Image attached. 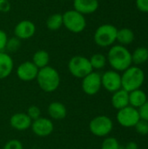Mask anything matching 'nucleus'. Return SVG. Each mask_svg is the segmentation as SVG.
Returning <instances> with one entry per match:
<instances>
[{
  "mask_svg": "<svg viewBox=\"0 0 148 149\" xmlns=\"http://www.w3.org/2000/svg\"><path fill=\"white\" fill-rule=\"evenodd\" d=\"M107 62L113 70L116 72H124L133 65L132 52L124 45H113L107 53Z\"/></svg>",
  "mask_w": 148,
  "mask_h": 149,
  "instance_id": "obj_1",
  "label": "nucleus"
},
{
  "mask_svg": "<svg viewBox=\"0 0 148 149\" xmlns=\"http://www.w3.org/2000/svg\"><path fill=\"white\" fill-rule=\"evenodd\" d=\"M36 80L42 91L53 93L60 85V75L54 67L47 65L38 70Z\"/></svg>",
  "mask_w": 148,
  "mask_h": 149,
  "instance_id": "obj_2",
  "label": "nucleus"
},
{
  "mask_svg": "<svg viewBox=\"0 0 148 149\" xmlns=\"http://www.w3.org/2000/svg\"><path fill=\"white\" fill-rule=\"evenodd\" d=\"M121 88L128 93L140 89L145 81V72L138 65H131L122 72Z\"/></svg>",
  "mask_w": 148,
  "mask_h": 149,
  "instance_id": "obj_3",
  "label": "nucleus"
},
{
  "mask_svg": "<svg viewBox=\"0 0 148 149\" xmlns=\"http://www.w3.org/2000/svg\"><path fill=\"white\" fill-rule=\"evenodd\" d=\"M118 29L111 24H104L99 25L93 35V40L98 46L109 47L112 46L117 38Z\"/></svg>",
  "mask_w": 148,
  "mask_h": 149,
  "instance_id": "obj_4",
  "label": "nucleus"
},
{
  "mask_svg": "<svg viewBox=\"0 0 148 149\" xmlns=\"http://www.w3.org/2000/svg\"><path fill=\"white\" fill-rule=\"evenodd\" d=\"M63 15V25L72 33H80L86 27V19L77 10H68Z\"/></svg>",
  "mask_w": 148,
  "mask_h": 149,
  "instance_id": "obj_5",
  "label": "nucleus"
},
{
  "mask_svg": "<svg viewBox=\"0 0 148 149\" xmlns=\"http://www.w3.org/2000/svg\"><path fill=\"white\" fill-rule=\"evenodd\" d=\"M68 70L73 77L81 79L93 71L89 58L81 55L71 58L68 62Z\"/></svg>",
  "mask_w": 148,
  "mask_h": 149,
  "instance_id": "obj_6",
  "label": "nucleus"
},
{
  "mask_svg": "<svg viewBox=\"0 0 148 149\" xmlns=\"http://www.w3.org/2000/svg\"><path fill=\"white\" fill-rule=\"evenodd\" d=\"M113 129V122L106 115H98L89 123V130L96 137H107Z\"/></svg>",
  "mask_w": 148,
  "mask_h": 149,
  "instance_id": "obj_7",
  "label": "nucleus"
},
{
  "mask_svg": "<svg viewBox=\"0 0 148 149\" xmlns=\"http://www.w3.org/2000/svg\"><path fill=\"white\" fill-rule=\"evenodd\" d=\"M116 120L121 127L129 128L134 127L140 120V117L137 108L127 106L120 110H118Z\"/></svg>",
  "mask_w": 148,
  "mask_h": 149,
  "instance_id": "obj_8",
  "label": "nucleus"
},
{
  "mask_svg": "<svg viewBox=\"0 0 148 149\" xmlns=\"http://www.w3.org/2000/svg\"><path fill=\"white\" fill-rule=\"evenodd\" d=\"M101 87V74L97 72L92 71L82 79L81 88L86 95H96L100 91Z\"/></svg>",
  "mask_w": 148,
  "mask_h": 149,
  "instance_id": "obj_9",
  "label": "nucleus"
},
{
  "mask_svg": "<svg viewBox=\"0 0 148 149\" xmlns=\"http://www.w3.org/2000/svg\"><path fill=\"white\" fill-rule=\"evenodd\" d=\"M101 84L103 88L113 93L121 89V74L114 70H108L101 74Z\"/></svg>",
  "mask_w": 148,
  "mask_h": 149,
  "instance_id": "obj_10",
  "label": "nucleus"
},
{
  "mask_svg": "<svg viewBox=\"0 0 148 149\" xmlns=\"http://www.w3.org/2000/svg\"><path fill=\"white\" fill-rule=\"evenodd\" d=\"M31 129L32 133L38 137H47L52 134L54 130V124L51 120L40 117L35 120H32Z\"/></svg>",
  "mask_w": 148,
  "mask_h": 149,
  "instance_id": "obj_11",
  "label": "nucleus"
},
{
  "mask_svg": "<svg viewBox=\"0 0 148 149\" xmlns=\"http://www.w3.org/2000/svg\"><path fill=\"white\" fill-rule=\"evenodd\" d=\"M38 68L31 61H24L21 63L16 70L17 78L24 82H30L36 79Z\"/></svg>",
  "mask_w": 148,
  "mask_h": 149,
  "instance_id": "obj_12",
  "label": "nucleus"
},
{
  "mask_svg": "<svg viewBox=\"0 0 148 149\" xmlns=\"http://www.w3.org/2000/svg\"><path fill=\"white\" fill-rule=\"evenodd\" d=\"M35 24L31 20H21L14 27V35L20 40H25L32 38L36 33Z\"/></svg>",
  "mask_w": 148,
  "mask_h": 149,
  "instance_id": "obj_13",
  "label": "nucleus"
},
{
  "mask_svg": "<svg viewBox=\"0 0 148 149\" xmlns=\"http://www.w3.org/2000/svg\"><path fill=\"white\" fill-rule=\"evenodd\" d=\"M32 120L26 113H16L10 118V127L17 131H25L31 126Z\"/></svg>",
  "mask_w": 148,
  "mask_h": 149,
  "instance_id": "obj_14",
  "label": "nucleus"
},
{
  "mask_svg": "<svg viewBox=\"0 0 148 149\" xmlns=\"http://www.w3.org/2000/svg\"><path fill=\"white\" fill-rule=\"evenodd\" d=\"M99 6V0H73V9L84 16L94 13Z\"/></svg>",
  "mask_w": 148,
  "mask_h": 149,
  "instance_id": "obj_15",
  "label": "nucleus"
},
{
  "mask_svg": "<svg viewBox=\"0 0 148 149\" xmlns=\"http://www.w3.org/2000/svg\"><path fill=\"white\" fill-rule=\"evenodd\" d=\"M14 68V62L10 55L5 52H0V79L9 77Z\"/></svg>",
  "mask_w": 148,
  "mask_h": 149,
  "instance_id": "obj_16",
  "label": "nucleus"
},
{
  "mask_svg": "<svg viewBox=\"0 0 148 149\" xmlns=\"http://www.w3.org/2000/svg\"><path fill=\"white\" fill-rule=\"evenodd\" d=\"M111 102L113 107L116 110H120L129 106V93L122 88L113 93Z\"/></svg>",
  "mask_w": 148,
  "mask_h": 149,
  "instance_id": "obj_17",
  "label": "nucleus"
},
{
  "mask_svg": "<svg viewBox=\"0 0 148 149\" xmlns=\"http://www.w3.org/2000/svg\"><path fill=\"white\" fill-rule=\"evenodd\" d=\"M47 113L51 119L55 120H61L66 117L67 109L63 103L59 101H53L48 106Z\"/></svg>",
  "mask_w": 148,
  "mask_h": 149,
  "instance_id": "obj_18",
  "label": "nucleus"
},
{
  "mask_svg": "<svg viewBox=\"0 0 148 149\" xmlns=\"http://www.w3.org/2000/svg\"><path fill=\"white\" fill-rule=\"evenodd\" d=\"M147 100V93L141 90L137 89L129 93V106L139 109Z\"/></svg>",
  "mask_w": 148,
  "mask_h": 149,
  "instance_id": "obj_19",
  "label": "nucleus"
},
{
  "mask_svg": "<svg viewBox=\"0 0 148 149\" xmlns=\"http://www.w3.org/2000/svg\"><path fill=\"white\" fill-rule=\"evenodd\" d=\"M134 38H135L134 32L131 29L122 28L118 30L116 41H118L120 45L126 46L132 44L134 40Z\"/></svg>",
  "mask_w": 148,
  "mask_h": 149,
  "instance_id": "obj_20",
  "label": "nucleus"
},
{
  "mask_svg": "<svg viewBox=\"0 0 148 149\" xmlns=\"http://www.w3.org/2000/svg\"><path fill=\"white\" fill-rule=\"evenodd\" d=\"M31 62L38 68H44L47 65H49L50 62V54L48 52L44 50H38L37 51L33 56H32V60Z\"/></svg>",
  "mask_w": 148,
  "mask_h": 149,
  "instance_id": "obj_21",
  "label": "nucleus"
},
{
  "mask_svg": "<svg viewBox=\"0 0 148 149\" xmlns=\"http://www.w3.org/2000/svg\"><path fill=\"white\" fill-rule=\"evenodd\" d=\"M148 60V48L147 47H138L132 53V61L135 65H140L145 64Z\"/></svg>",
  "mask_w": 148,
  "mask_h": 149,
  "instance_id": "obj_22",
  "label": "nucleus"
},
{
  "mask_svg": "<svg viewBox=\"0 0 148 149\" xmlns=\"http://www.w3.org/2000/svg\"><path fill=\"white\" fill-rule=\"evenodd\" d=\"M63 26V15L60 13H54L51 15L46 20V27L51 31H58Z\"/></svg>",
  "mask_w": 148,
  "mask_h": 149,
  "instance_id": "obj_23",
  "label": "nucleus"
},
{
  "mask_svg": "<svg viewBox=\"0 0 148 149\" xmlns=\"http://www.w3.org/2000/svg\"><path fill=\"white\" fill-rule=\"evenodd\" d=\"M89 60H90V63H91L93 70L103 69L107 63L106 57L102 53H95V54L92 55L91 58H89Z\"/></svg>",
  "mask_w": 148,
  "mask_h": 149,
  "instance_id": "obj_24",
  "label": "nucleus"
},
{
  "mask_svg": "<svg viewBox=\"0 0 148 149\" xmlns=\"http://www.w3.org/2000/svg\"><path fill=\"white\" fill-rule=\"evenodd\" d=\"M120 142L114 137H106L101 144V149H120Z\"/></svg>",
  "mask_w": 148,
  "mask_h": 149,
  "instance_id": "obj_25",
  "label": "nucleus"
},
{
  "mask_svg": "<svg viewBox=\"0 0 148 149\" xmlns=\"http://www.w3.org/2000/svg\"><path fill=\"white\" fill-rule=\"evenodd\" d=\"M21 41L22 40H20L19 38H17L15 36L10 38H8L5 50H7L9 52H17L20 48V46H21Z\"/></svg>",
  "mask_w": 148,
  "mask_h": 149,
  "instance_id": "obj_26",
  "label": "nucleus"
},
{
  "mask_svg": "<svg viewBox=\"0 0 148 149\" xmlns=\"http://www.w3.org/2000/svg\"><path fill=\"white\" fill-rule=\"evenodd\" d=\"M136 132L143 136H146L148 134V121L140 120L139 122L135 125L134 127Z\"/></svg>",
  "mask_w": 148,
  "mask_h": 149,
  "instance_id": "obj_27",
  "label": "nucleus"
},
{
  "mask_svg": "<svg viewBox=\"0 0 148 149\" xmlns=\"http://www.w3.org/2000/svg\"><path fill=\"white\" fill-rule=\"evenodd\" d=\"M27 115L30 117L31 120H35L41 117V110L37 106H31L26 112Z\"/></svg>",
  "mask_w": 148,
  "mask_h": 149,
  "instance_id": "obj_28",
  "label": "nucleus"
},
{
  "mask_svg": "<svg viewBox=\"0 0 148 149\" xmlns=\"http://www.w3.org/2000/svg\"><path fill=\"white\" fill-rule=\"evenodd\" d=\"M3 149H24V147L20 141L17 139H12L4 144Z\"/></svg>",
  "mask_w": 148,
  "mask_h": 149,
  "instance_id": "obj_29",
  "label": "nucleus"
},
{
  "mask_svg": "<svg viewBox=\"0 0 148 149\" xmlns=\"http://www.w3.org/2000/svg\"><path fill=\"white\" fill-rule=\"evenodd\" d=\"M138 111H139V113H140V120L148 121V100L144 105H142L138 109Z\"/></svg>",
  "mask_w": 148,
  "mask_h": 149,
  "instance_id": "obj_30",
  "label": "nucleus"
},
{
  "mask_svg": "<svg viewBox=\"0 0 148 149\" xmlns=\"http://www.w3.org/2000/svg\"><path fill=\"white\" fill-rule=\"evenodd\" d=\"M8 36L3 30L0 29V52H4L8 41Z\"/></svg>",
  "mask_w": 148,
  "mask_h": 149,
  "instance_id": "obj_31",
  "label": "nucleus"
},
{
  "mask_svg": "<svg viewBox=\"0 0 148 149\" xmlns=\"http://www.w3.org/2000/svg\"><path fill=\"white\" fill-rule=\"evenodd\" d=\"M136 6L139 10L148 13V0H136Z\"/></svg>",
  "mask_w": 148,
  "mask_h": 149,
  "instance_id": "obj_32",
  "label": "nucleus"
},
{
  "mask_svg": "<svg viewBox=\"0 0 148 149\" xmlns=\"http://www.w3.org/2000/svg\"><path fill=\"white\" fill-rule=\"evenodd\" d=\"M10 10V3L9 0H0V12L7 13Z\"/></svg>",
  "mask_w": 148,
  "mask_h": 149,
  "instance_id": "obj_33",
  "label": "nucleus"
},
{
  "mask_svg": "<svg viewBox=\"0 0 148 149\" xmlns=\"http://www.w3.org/2000/svg\"><path fill=\"white\" fill-rule=\"evenodd\" d=\"M125 148L126 149H138V144L134 141H130L128 142L126 146H125Z\"/></svg>",
  "mask_w": 148,
  "mask_h": 149,
  "instance_id": "obj_34",
  "label": "nucleus"
}]
</instances>
